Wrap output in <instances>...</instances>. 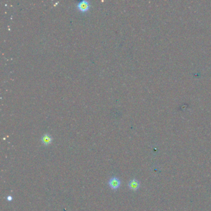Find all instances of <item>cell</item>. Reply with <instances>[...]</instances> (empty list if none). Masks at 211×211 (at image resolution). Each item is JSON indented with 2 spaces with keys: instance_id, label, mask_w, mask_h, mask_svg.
Listing matches in <instances>:
<instances>
[{
  "instance_id": "3957f363",
  "label": "cell",
  "mask_w": 211,
  "mask_h": 211,
  "mask_svg": "<svg viewBox=\"0 0 211 211\" xmlns=\"http://www.w3.org/2000/svg\"><path fill=\"white\" fill-rule=\"evenodd\" d=\"M52 141H53L52 137L48 133L44 134V135H43L42 137H41V141H42V144L45 146H48V145L50 144L52 142Z\"/></svg>"
},
{
  "instance_id": "277c9868",
  "label": "cell",
  "mask_w": 211,
  "mask_h": 211,
  "mask_svg": "<svg viewBox=\"0 0 211 211\" xmlns=\"http://www.w3.org/2000/svg\"><path fill=\"white\" fill-rule=\"evenodd\" d=\"M129 188H130L131 190L133 191H136L140 187V183L137 180L133 179L129 182L128 183Z\"/></svg>"
},
{
  "instance_id": "5b68a950",
  "label": "cell",
  "mask_w": 211,
  "mask_h": 211,
  "mask_svg": "<svg viewBox=\"0 0 211 211\" xmlns=\"http://www.w3.org/2000/svg\"><path fill=\"white\" fill-rule=\"evenodd\" d=\"M12 196H8L7 200H8V201H12Z\"/></svg>"
},
{
  "instance_id": "7a4b0ae2",
  "label": "cell",
  "mask_w": 211,
  "mask_h": 211,
  "mask_svg": "<svg viewBox=\"0 0 211 211\" xmlns=\"http://www.w3.org/2000/svg\"><path fill=\"white\" fill-rule=\"evenodd\" d=\"M108 185L113 189H117L121 185V181L117 177H113L108 181Z\"/></svg>"
},
{
  "instance_id": "6da1fadb",
  "label": "cell",
  "mask_w": 211,
  "mask_h": 211,
  "mask_svg": "<svg viewBox=\"0 0 211 211\" xmlns=\"http://www.w3.org/2000/svg\"><path fill=\"white\" fill-rule=\"evenodd\" d=\"M90 3L87 0H82L77 4L76 7L81 12H86L89 10Z\"/></svg>"
}]
</instances>
